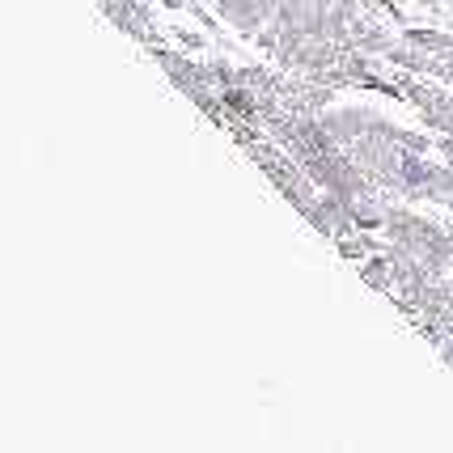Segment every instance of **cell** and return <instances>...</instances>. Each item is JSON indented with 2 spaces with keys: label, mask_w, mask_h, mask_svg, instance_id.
I'll return each mask as SVG.
<instances>
[{
  "label": "cell",
  "mask_w": 453,
  "mask_h": 453,
  "mask_svg": "<svg viewBox=\"0 0 453 453\" xmlns=\"http://www.w3.org/2000/svg\"><path fill=\"white\" fill-rule=\"evenodd\" d=\"M98 4L119 30H127V35H136L144 42H157V26H153V13H149L144 0H98Z\"/></svg>",
  "instance_id": "cell-1"
}]
</instances>
